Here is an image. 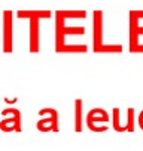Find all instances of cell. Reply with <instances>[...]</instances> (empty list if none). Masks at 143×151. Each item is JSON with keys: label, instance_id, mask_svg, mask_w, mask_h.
I'll use <instances>...</instances> for the list:
<instances>
[{"label": "cell", "instance_id": "1", "mask_svg": "<svg viewBox=\"0 0 143 151\" xmlns=\"http://www.w3.org/2000/svg\"><path fill=\"white\" fill-rule=\"evenodd\" d=\"M17 18L23 19L27 18L30 21V52L37 53L39 52V43H40V19L51 18L49 11H18Z\"/></svg>", "mask_w": 143, "mask_h": 151}, {"label": "cell", "instance_id": "2", "mask_svg": "<svg viewBox=\"0 0 143 151\" xmlns=\"http://www.w3.org/2000/svg\"><path fill=\"white\" fill-rule=\"evenodd\" d=\"M94 52H122L121 45H103V12L94 11Z\"/></svg>", "mask_w": 143, "mask_h": 151}, {"label": "cell", "instance_id": "3", "mask_svg": "<svg viewBox=\"0 0 143 151\" xmlns=\"http://www.w3.org/2000/svg\"><path fill=\"white\" fill-rule=\"evenodd\" d=\"M2 45H3L5 53L14 52V14H12V11H3Z\"/></svg>", "mask_w": 143, "mask_h": 151}, {"label": "cell", "instance_id": "4", "mask_svg": "<svg viewBox=\"0 0 143 151\" xmlns=\"http://www.w3.org/2000/svg\"><path fill=\"white\" fill-rule=\"evenodd\" d=\"M2 116H11L0 122V129L3 132H21V113L17 108H6L2 111Z\"/></svg>", "mask_w": 143, "mask_h": 151}, {"label": "cell", "instance_id": "5", "mask_svg": "<svg viewBox=\"0 0 143 151\" xmlns=\"http://www.w3.org/2000/svg\"><path fill=\"white\" fill-rule=\"evenodd\" d=\"M49 116L51 117H45V119H42V120H39L37 122V129L40 130V132H48V130H58V113L55 111V110H52V108H49Z\"/></svg>", "mask_w": 143, "mask_h": 151}, {"label": "cell", "instance_id": "6", "mask_svg": "<svg viewBox=\"0 0 143 151\" xmlns=\"http://www.w3.org/2000/svg\"><path fill=\"white\" fill-rule=\"evenodd\" d=\"M107 120H109L107 113H106L104 110H100V108H97V110H91V111L87 114V124H93L94 122H96V123H98V122L106 123Z\"/></svg>", "mask_w": 143, "mask_h": 151}, {"label": "cell", "instance_id": "7", "mask_svg": "<svg viewBox=\"0 0 143 151\" xmlns=\"http://www.w3.org/2000/svg\"><path fill=\"white\" fill-rule=\"evenodd\" d=\"M76 107H75V114H76V122H75V130L76 132H81L82 130V101L81 99H76Z\"/></svg>", "mask_w": 143, "mask_h": 151}, {"label": "cell", "instance_id": "8", "mask_svg": "<svg viewBox=\"0 0 143 151\" xmlns=\"http://www.w3.org/2000/svg\"><path fill=\"white\" fill-rule=\"evenodd\" d=\"M125 130L128 132L134 130V110L133 108H128V122L125 124Z\"/></svg>", "mask_w": 143, "mask_h": 151}, {"label": "cell", "instance_id": "9", "mask_svg": "<svg viewBox=\"0 0 143 151\" xmlns=\"http://www.w3.org/2000/svg\"><path fill=\"white\" fill-rule=\"evenodd\" d=\"M139 124H140V127H142V130H143V111L140 113V117H139Z\"/></svg>", "mask_w": 143, "mask_h": 151}]
</instances>
